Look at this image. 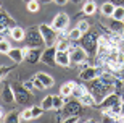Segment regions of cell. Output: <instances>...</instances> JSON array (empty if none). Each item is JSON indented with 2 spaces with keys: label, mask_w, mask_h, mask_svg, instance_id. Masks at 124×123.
Segmentation results:
<instances>
[{
  "label": "cell",
  "mask_w": 124,
  "mask_h": 123,
  "mask_svg": "<svg viewBox=\"0 0 124 123\" xmlns=\"http://www.w3.org/2000/svg\"><path fill=\"white\" fill-rule=\"evenodd\" d=\"M92 84H90V87H89V91L92 92V96L95 97L97 100V105L100 104L101 100L105 99L110 92L115 91V86H111V84H108L106 81H103L101 78H95V79H92Z\"/></svg>",
  "instance_id": "6da1fadb"
},
{
  "label": "cell",
  "mask_w": 124,
  "mask_h": 123,
  "mask_svg": "<svg viewBox=\"0 0 124 123\" xmlns=\"http://www.w3.org/2000/svg\"><path fill=\"white\" fill-rule=\"evenodd\" d=\"M82 46L84 49L87 50L89 55H95L97 50H98V32H90L87 31L85 34H82Z\"/></svg>",
  "instance_id": "7a4b0ae2"
},
{
  "label": "cell",
  "mask_w": 124,
  "mask_h": 123,
  "mask_svg": "<svg viewBox=\"0 0 124 123\" xmlns=\"http://www.w3.org/2000/svg\"><path fill=\"white\" fill-rule=\"evenodd\" d=\"M24 41H26V44H28V47H42L45 42H44V39H42V34L40 31H39V26L37 28H29V29H26V37H24Z\"/></svg>",
  "instance_id": "3957f363"
},
{
  "label": "cell",
  "mask_w": 124,
  "mask_h": 123,
  "mask_svg": "<svg viewBox=\"0 0 124 123\" xmlns=\"http://www.w3.org/2000/svg\"><path fill=\"white\" fill-rule=\"evenodd\" d=\"M39 31H40L42 34V39H44V42H45V46H55L56 42V37H58V31H56L55 28L52 26V24H40L39 26Z\"/></svg>",
  "instance_id": "277c9868"
},
{
  "label": "cell",
  "mask_w": 124,
  "mask_h": 123,
  "mask_svg": "<svg viewBox=\"0 0 124 123\" xmlns=\"http://www.w3.org/2000/svg\"><path fill=\"white\" fill-rule=\"evenodd\" d=\"M13 87V92H15V102H18L21 105H26L31 100V91L26 89L23 84H15Z\"/></svg>",
  "instance_id": "5b68a950"
},
{
  "label": "cell",
  "mask_w": 124,
  "mask_h": 123,
  "mask_svg": "<svg viewBox=\"0 0 124 123\" xmlns=\"http://www.w3.org/2000/svg\"><path fill=\"white\" fill-rule=\"evenodd\" d=\"M69 57H71V63L81 65V63H85L87 62L89 54L84 47H71L69 49Z\"/></svg>",
  "instance_id": "8992f818"
},
{
  "label": "cell",
  "mask_w": 124,
  "mask_h": 123,
  "mask_svg": "<svg viewBox=\"0 0 124 123\" xmlns=\"http://www.w3.org/2000/svg\"><path fill=\"white\" fill-rule=\"evenodd\" d=\"M101 71H103V70L98 68V66H85L84 70H81L79 78H81L82 81H92L95 78H100Z\"/></svg>",
  "instance_id": "52a82bcc"
},
{
  "label": "cell",
  "mask_w": 124,
  "mask_h": 123,
  "mask_svg": "<svg viewBox=\"0 0 124 123\" xmlns=\"http://www.w3.org/2000/svg\"><path fill=\"white\" fill-rule=\"evenodd\" d=\"M52 26L55 28L56 31H64V29H68V26H69V16L66 13H58L53 18V21H52Z\"/></svg>",
  "instance_id": "ba28073f"
},
{
  "label": "cell",
  "mask_w": 124,
  "mask_h": 123,
  "mask_svg": "<svg viewBox=\"0 0 124 123\" xmlns=\"http://www.w3.org/2000/svg\"><path fill=\"white\" fill-rule=\"evenodd\" d=\"M55 55H56V47L55 46H48L44 52H42V57H40V62L45 65H50V66H53V65H56L55 62Z\"/></svg>",
  "instance_id": "9c48e42d"
},
{
  "label": "cell",
  "mask_w": 124,
  "mask_h": 123,
  "mask_svg": "<svg viewBox=\"0 0 124 123\" xmlns=\"http://www.w3.org/2000/svg\"><path fill=\"white\" fill-rule=\"evenodd\" d=\"M40 57H42L40 47H28L26 46V54H24V60L26 62L37 63V62H40Z\"/></svg>",
  "instance_id": "30bf717a"
},
{
  "label": "cell",
  "mask_w": 124,
  "mask_h": 123,
  "mask_svg": "<svg viewBox=\"0 0 124 123\" xmlns=\"http://www.w3.org/2000/svg\"><path fill=\"white\" fill-rule=\"evenodd\" d=\"M118 102H121V96L118 94V92L113 91V92H110V94H108L105 99L101 100L98 105H100L101 110H105V109H111V107H113V105H116Z\"/></svg>",
  "instance_id": "8fae6325"
},
{
  "label": "cell",
  "mask_w": 124,
  "mask_h": 123,
  "mask_svg": "<svg viewBox=\"0 0 124 123\" xmlns=\"http://www.w3.org/2000/svg\"><path fill=\"white\" fill-rule=\"evenodd\" d=\"M55 62L58 66L68 68L71 66V57H69V50H58L56 49V55H55Z\"/></svg>",
  "instance_id": "7c38bea8"
},
{
  "label": "cell",
  "mask_w": 124,
  "mask_h": 123,
  "mask_svg": "<svg viewBox=\"0 0 124 123\" xmlns=\"http://www.w3.org/2000/svg\"><path fill=\"white\" fill-rule=\"evenodd\" d=\"M68 115H81L82 112V104H81V100H73V102H68L66 105H63V109H61Z\"/></svg>",
  "instance_id": "4fadbf2b"
},
{
  "label": "cell",
  "mask_w": 124,
  "mask_h": 123,
  "mask_svg": "<svg viewBox=\"0 0 124 123\" xmlns=\"http://www.w3.org/2000/svg\"><path fill=\"white\" fill-rule=\"evenodd\" d=\"M24 54H26V47H23V49L11 47V49H10V52L7 55H8V58L13 60L15 63H21V62H24Z\"/></svg>",
  "instance_id": "5bb4252c"
},
{
  "label": "cell",
  "mask_w": 124,
  "mask_h": 123,
  "mask_svg": "<svg viewBox=\"0 0 124 123\" xmlns=\"http://www.w3.org/2000/svg\"><path fill=\"white\" fill-rule=\"evenodd\" d=\"M2 100L5 104H13L15 102V92H13V87L10 84H5L3 89H2Z\"/></svg>",
  "instance_id": "9a60e30c"
},
{
  "label": "cell",
  "mask_w": 124,
  "mask_h": 123,
  "mask_svg": "<svg viewBox=\"0 0 124 123\" xmlns=\"http://www.w3.org/2000/svg\"><path fill=\"white\" fill-rule=\"evenodd\" d=\"M10 37H11L13 41H16V42L24 41V37H26V29H23L21 26H13L11 28V34H10Z\"/></svg>",
  "instance_id": "2e32d148"
},
{
  "label": "cell",
  "mask_w": 124,
  "mask_h": 123,
  "mask_svg": "<svg viewBox=\"0 0 124 123\" xmlns=\"http://www.w3.org/2000/svg\"><path fill=\"white\" fill-rule=\"evenodd\" d=\"M11 24H13L11 16H10L5 10L0 8V31H2V29H5V28H8V26H11ZM11 28H13V26H11Z\"/></svg>",
  "instance_id": "e0dca14e"
},
{
  "label": "cell",
  "mask_w": 124,
  "mask_h": 123,
  "mask_svg": "<svg viewBox=\"0 0 124 123\" xmlns=\"http://www.w3.org/2000/svg\"><path fill=\"white\" fill-rule=\"evenodd\" d=\"M108 31H110V32H118V34H121V32L124 31V21H118V19L111 18V21L108 23Z\"/></svg>",
  "instance_id": "ac0fdd59"
},
{
  "label": "cell",
  "mask_w": 124,
  "mask_h": 123,
  "mask_svg": "<svg viewBox=\"0 0 124 123\" xmlns=\"http://www.w3.org/2000/svg\"><path fill=\"white\" fill-rule=\"evenodd\" d=\"M74 86H76V81H68V83H64L63 86L60 87V94H61L63 97H71V96H73Z\"/></svg>",
  "instance_id": "d6986e66"
},
{
  "label": "cell",
  "mask_w": 124,
  "mask_h": 123,
  "mask_svg": "<svg viewBox=\"0 0 124 123\" xmlns=\"http://www.w3.org/2000/svg\"><path fill=\"white\" fill-rule=\"evenodd\" d=\"M79 100H81V104L85 105V107H95V105H97V100H95V97L92 96V92H90V91H87Z\"/></svg>",
  "instance_id": "ffe728a7"
},
{
  "label": "cell",
  "mask_w": 124,
  "mask_h": 123,
  "mask_svg": "<svg viewBox=\"0 0 124 123\" xmlns=\"http://www.w3.org/2000/svg\"><path fill=\"white\" fill-rule=\"evenodd\" d=\"M36 78H39L44 84H45V87L48 89V87H52L53 84H55V79L50 76V75H47V73H42V71H39V73L36 75Z\"/></svg>",
  "instance_id": "44dd1931"
},
{
  "label": "cell",
  "mask_w": 124,
  "mask_h": 123,
  "mask_svg": "<svg viewBox=\"0 0 124 123\" xmlns=\"http://www.w3.org/2000/svg\"><path fill=\"white\" fill-rule=\"evenodd\" d=\"M115 7H116V5L113 3V2H105V3L100 7L101 15L106 16V18H111V15H113V11H115Z\"/></svg>",
  "instance_id": "7402d4cb"
},
{
  "label": "cell",
  "mask_w": 124,
  "mask_h": 123,
  "mask_svg": "<svg viewBox=\"0 0 124 123\" xmlns=\"http://www.w3.org/2000/svg\"><path fill=\"white\" fill-rule=\"evenodd\" d=\"M95 11H97V3L93 0H87L82 7V13L84 15H93Z\"/></svg>",
  "instance_id": "603a6c76"
},
{
  "label": "cell",
  "mask_w": 124,
  "mask_h": 123,
  "mask_svg": "<svg viewBox=\"0 0 124 123\" xmlns=\"http://www.w3.org/2000/svg\"><path fill=\"white\" fill-rule=\"evenodd\" d=\"M87 91H89V89L84 86V84H78V83H76V86H74V89H73V97H78V99H81V97H82Z\"/></svg>",
  "instance_id": "cb8c5ba5"
},
{
  "label": "cell",
  "mask_w": 124,
  "mask_h": 123,
  "mask_svg": "<svg viewBox=\"0 0 124 123\" xmlns=\"http://www.w3.org/2000/svg\"><path fill=\"white\" fill-rule=\"evenodd\" d=\"M40 107L45 110V112H48V110H53V96H47V97H44V99H42Z\"/></svg>",
  "instance_id": "d4e9b609"
},
{
  "label": "cell",
  "mask_w": 124,
  "mask_h": 123,
  "mask_svg": "<svg viewBox=\"0 0 124 123\" xmlns=\"http://www.w3.org/2000/svg\"><path fill=\"white\" fill-rule=\"evenodd\" d=\"M111 18L118 19V21H124V7L123 5H116L115 11H113V15H111Z\"/></svg>",
  "instance_id": "484cf974"
},
{
  "label": "cell",
  "mask_w": 124,
  "mask_h": 123,
  "mask_svg": "<svg viewBox=\"0 0 124 123\" xmlns=\"http://www.w3.org/2000/svg\"><path fill=\"white\" fill-rule=\"evenodd\" d=\"M63 105H64V97L61 96V94H58V96H53V110L60 112V110L63 109Z\"/></svg>",
  "instance_id": "4316f807"
},
{
  "label": "cell",
  "mask_w": 124,
  "mask_h": 123,
  "mask_svg": "<svg viewBox=\"0 0 124 123\" xmlns=\"http://www.w3.org/2000/svg\"><path fill=\"white\" fill-rule=\"evenodd\" d=\"M19 120H23V122H31V120H34L31 107H29V109H26V110H23V112L19 114Z\"/></svg>",
  "instance_id": "83f0119b"
},
{
  "label": "cell",
  "mask_w": 124,
  "mask_h": 123,
  "mask_svg": "<svg viewBox=\"0 0 124 123\" xmlns=\"http://www.w3.org/2000/svg\"><path fill=\"white\" fill-rule=\"evenodd\" d=\"M10 49H11V44H10L7 39H0V54L7 55L10 52Z\"/></svg>",
  "instance_id": "f1b7e54d"
},
{
  "label": "cell",
  "mask_w": 124,
  "mask_h": 123,
  "mask_svg": "<svg viewBox=\"0 0 124 123\" xmlns=\"http://www.w3.org/2000/svg\"><path fill=\"white\" fill-rule=\"evenodd\" d=\"M26 7H28V11H31V13H37V11L40 10V3H39L37 0H32V2L26 3Z\"/></svg>",
  "instance_id": "f546056e"
},
{
  "label": "cell",
  "mask_w": 124,
  "mask_h": 123,
  "mask_svg": "<svg viewBox=\"0 0 124 123\" xmlns=\"http://www.w3.org/2000/svg\"><path fill=\"white\" fill-rule=\"evenodd\" d=\"M82 37V32L79 31L78 28H73V29H69V39L71 41H79Z\"/></svg>",
  "instance_id": "4dcf8cb0"
},
{
  "label": "cell",
  "mask_w": 124,
  "mask_h": 123,
  "mask_svg": "<svg viewBox=\"0 0 124 123\" xmlns=\"http://www.w3.org/2000/svg\"><path fill=\"white\" fill-rule=\"evenodd\" d=\"M79 29V31L82 32V34H85V32L87 31H90V24L87 23V21H85V19H81V21H79L78 23V26H76Z\"/></svg>",
  "instance_id": "1f68e13d"
},
{
  "label": "cell",
  "mask_w": 124,
  "mask_h": 123,
  "mask_svg": "<svg viewBox=\"0 0 124 123\" xmlns=\"http://www.w3.org/2000/svg\"><path fill=\"white\" fill-rule=\"evenodd\" d=\"M31 110H32V117H34V120H36V118H40L42 115H44V112H45L40 105H34V107H31Z\"/></svg>",
  "instance_id": "d6a6232c"
},
{
  "label": "cell",
  "mask_w": 124,
  "mask_h": 123,
  "mask_svg": "<svg viewBox=\"0 0 124 123\" xmlns=\"http://www.w3.org/2000/svg\"><path fill=\"white\" fill-rule=\"evenodd\" d=\"M19 120V114H16V112H11V114L10 115H7V117H5V122L7 123H15V122H18Z\"/></svg>",
  "instance_id": "836d02e7"
},
{
  "label": "cell",
  "mask_w": 124,
  "mask_h": 123,
  "mask_svg": "<svg viewBox=\"0 0 124 123\" xmlns=\"http://www.w3.org/2000/svg\"><path fill=\"white\" fill-rule=\"evenodd\" d=\"M34 87H36L37 91H45L47 87H45V84L39 79V78H34Z\"/></svg>",
  "instance_id": "e575fe53"
},
{
  "label": "cell",
  "mask_w": 124,
  "mask_h": 123,
  "mask_svg": "<svg viewBox=\"0 0 124 123\" xmlns=\"http://www.w3.org/2000/svg\"><path fill=\"white\" fill-rule=\"evenodd\" d=\"M23 86L26 87V89H29V91H32V89H34V78H32V79H28V81H24Z\"/></svg>",
  "instance_id": "d590c367"
},
{
  "label": "cell",
  "mask_w": 124,
  "mask_h": 123,
  "mask_svg": "<svg viewBox=\"0 0 124 123\" xmlns=\"http://www.w3.org/2000/svg\"><path fill=\"white\" fill-rule=\"evenodd\" d=\"M8 66H0V79H2V78H3V75L7 73V71H8Z\"/></svg>",
  "instance_id": "8d00e7d4"
},
{
  "label": "cell",
  "mask_w": 124,
  "mask_h": 123,
  "mask_svg": "<svg viewBox=\"0 0 124 123\" xmlns=\"http://www.w3.org/2000/svg\"><path fill=\"white\" fill-rule=\"evenodd\" d=\"M53 2H55L56 5H60V7H61V5H66V3L69 2V0H53Z\"/></svg>",
  "instance_id": "74e56055"
},
{
  "label": "cell",
  "mask_w": 124,
  "mask_h": 123,
  "mask_svg": "<svg viewBox=\"0 0 124 123\" xmlns=\"http://www.w3.org/2000/svg\"><path fill=\"white\" fill-rule=\"evenodd\" d=\"M110 2H113L115 5H123L124 3V0H110Z\"/></svg>",
  "instance_id": "f35d334b"
},
{
  "label": "cell",
  "mask_w": 124,
  "mask_h": 123,
  "mask_svg": "<svg viewBox=\"0 0 124 123\" xmlns=\"http://www.w3.org/2000/svg\"><path fill=\"white\" fill-rule=\"evenodd\" d=\"M121 109H123V114L121 115H124V97H121Z\"/></svg>",
  "instance_id": "ab89813d"
},
{
  "label": "cell",
  "mask_w": 124,
  "mask_h": 123,
  "mask_svg": "<svg viewBox=\"0 0 124 123\" xmlns=\"http://www.w3.org/2000/svg\"><path fill=\"white\" fill-rule=\"evenodd\" d=\"M69 2H71V3H74V5H79L82 0H69Z\"/></svg>",
  "instance_id": "60d3db41"
},
{
  "label": "cell",
  "mask_w": 124,
  "mask_h": 123,
  "mask_svg": "<svg viewBox=\"0 0 124 123\" xmlns=\"http://www.w3.org/2000/svg\"><path fill=\"white\" fill-rule=\"evenodd\" d=\"M3 118V109H2V107H0V120Z\"/></svg>",
  "instance_id": "b9f144b4"
},
{
  "label": "cell",
  "mask_w": 124,
  "mask_h": 123,
  "mask_svg": "<svg viewBox=\"0 0 124 123\" xmlns=\"http://www.w3.org/2000/svg\"><path fill=\"white\" fill-rule=\"evenodd\" d=\"M24 2H26V3H29V2H32V0H24Z\"/></svg>",
  "instance_id": "7bdbcfd3"
},
{
  "label": "cell",
  "mask_w": 124,
  "mask_h": 123,
  "mask_svg": "<svg viewBox=\"0 0 124 123\" xmlns=\"http://www.w3.org/2000/svg\"><path fill=\"white\" fill-rule=\"evenodd\" d=\"M42 2H47V3H48V2H50V0H42Z\"/></svg>",
  "instance_id": "ee69618b"
}]
</instances>
